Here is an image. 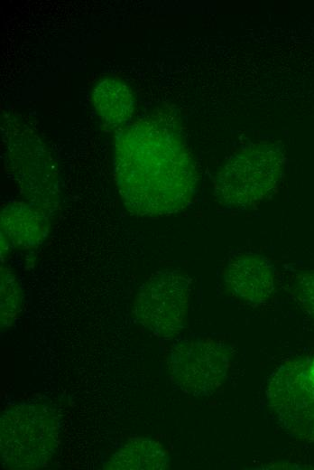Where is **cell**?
<instances>
[{"label": "cell", "instance_id": "obj_1", "mask_svg": "<svg viewBox=\"0 0 314 470\" xmlns=\"http://www.w3.org/2000/svg\"><path fill=\"white\" fill-rule=\"evenodd\" d=\"M114 167L125 208L139 216L183 210L198 183L192 154L179 127L165 117L149 116L118 130Z\"/></svg>", "mask_w": 314, "mask_h": 470}, {"label": "cell", "instance_id": "obj_2", "mask_svg": "<svg viewBox=\"0 0 314 470\" xmlns=\"http://www.w3.org/2000/svg\"><path fill=\"white\" fill-rule=\"evenodd\" d=\"M60 423L51 402L32 400L6 409L0 424L2 460L17 469L43 466L58 447Z\"/></svg>", "mask_w": 314, "mask_h": 470}, {"label": "cell", "instance_id": "obj_3", "mask_svg": "<svg viewBox=\"0 0 314 470\" xmlns=\"http://www.w3.org/2000/svg\"><path fill=\"white\" fill-rule=\"evenodd\" d=\"M285 156L275 144L259 143L232 155L218 172L215 194L223 205L245 210L259 204L277 188Z\"/></svg>", "mask_w": 314, "mask_h": 470}, {"label": "cell", "instance_id": "obj_4", "mask_svg": "<svg viewBox=\"0 0 314 470\" xmlns=\"http://www.w3.org/2000/svg\"><path fill=\"white\" fill-rule=\"evenodd\" d=\"M266 400L286 431L314 441V356L279 367L268 381Z\"/></svg>", "mask_w": 314, "mask_h": 470}, {"label": "cell", "instance_id": "obj_5", "mask_svg": "<svg viewBox=\"0 0 314 470\" xmlns=\"http://www.w3.org/2000/svg\"><path fill=\"white\" fill-rule=\"evenodd\" d=\"M189 292L190 282L184 273L158 271L140 287L134 302V315L157 336H172L185 325Z\"/></svg>", "mask_w": 314, "mask_h": 470}, {"label": "cell", "instance_id": "obj_6", "mask_svg": "<svg viewBox=\"0 0 314 470\" xmlns=\"http://www.w3.org/2000/svg\"><path fill=\"white\" fill-rule=\"evenodd\" d=\"M171 377L192 396H208L225 381L229 356L222 344L211 339H190L175 344L170 354Z\"/></svg>", "mask_w": 314, "mask_h": 470}, {"label": "cell", "instance_id": "obj_7", "mask_svg": "<svg viewBox=\"0 0 314 470\" xmlns=\"http://www.w3.org/2000/svg\"><path fill=\"white\" fill-rule=\"evenodd\" d=\"M225 279L237 298L252 306L265 304L273 292V268L261 255L243 253L232 258L226 266Z\"/></svg>", "mask_w": 314, "mask_h": 470}, {"label": "cell", "instance_id": "obj_8", "mask_svg": "<svg viewBox=\"0 0 314 470\" xmlns=\"http://www.w3.org/2000/svg\"><path fill=\"white\" fill-rule=\"evenodd\" d=\"M93 107L103 125L120 130L126 127L134 113V96L128 85L114 77L100 80L91 93Z\"/></svg>", "mask_w": 314, "mask_h": 470}, {"label": "cell", "instance_id": "obj_9", "mask_svg": "<svg viewBox=\"0 0 314 470\" xmlns=\"http://www.w3.org/2000/svg\"><path fill=\"white\" fill-rule=\"evenodd\" d=\"M2 232L14 246L32 248L46 238L49 229L47 215L33 205L22 202L5 206L1 213Z\"/></svg>", "mask_w": 314, "mask_h": 470}, {"label": "cell", "instance_id": "obj_10", "mask_svg": "<svg viewBox=\"0 0 314 470\" xmlns=\"http://www.w3.org/2000/svg\"><path fill=\"white\" fill-rule=\"evenodd\" d=\"M169 456L160 444L147 437L130 439L116 451L106 468L116 470H163Z\"/></svg>", "mask_w": 314, "mask_h": 470}, {"label": "cell", "instance_id": "obj_11", "mask_svg": "<svg viewBox=\"0 0 314 470\" xmlns=\"http://www.w3.org/2000/svg\"><path fill=\"white\" fill-rule=\"evenodd\" d=\"M22 296L15 277L6 269L1 272V324L9 326L19 313Z\"/></svg>", "mask_w": 314, "mask_h": 470}, {"label": "cell", "instance_id": "obj_12", "mask_svg": "<svg viewBox=\"0 0 314 470\" xmlns=\"http://www.w3.org/2000/svg\"><path fill=\"white\" fill-rule=\"evenodd\" d=\"M296 294L303 308L314 318V273L299 277Z\"/></svg>", "mask_w": 314, "mask_h": 470}]
</instances>
